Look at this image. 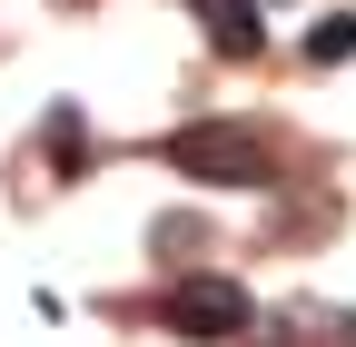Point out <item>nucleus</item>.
Listing matches in <instances>:
<instances>
[{"instance_id":"f257e3e1","label":"nucleus","mask_w":356,"mask_h":347,"mask_svg":"<svg viewBox=\"0 0 356 347\" xmlns=\"http://www.w3.org/2000/svg\"><path fill=\"white\" fill-rule=\"evenodd\" d=\"M168 159L188 169V179H208V189H267V179H277V149H267L257 129H238V119H198V129H178Z\"/></svg>"},{"instance_id":"f03ea898","label":"nucleus","mask_w":356,"mask_h":347,"mask_svg":"<svg viewBox=\"0 0 356 347\" xmlns=\"http://www.w3.org/2000/svg\"><path fill=\"white\" fill-rule=\"evenodd\" d=\"M168 327H178V337L228 347V337L257 327V308H248V288H228V278H178V288H168Z\"/></svg>"},{"instance_id":"7ed1b4c3","label":"nucleus","mask_w":356,"mask_h":347,"mask_svg":"<svg viewBox=\"0 0 356 347\" xmlns=\"http://www.w3.org/2000/svg\"><path fill=\"white\" fill-rule=\"evenodd\" d=\"M188 20L208 30V50H228V60H257V50H267L257 0H188Z\"/></svg>"},{"instance_id":"20e7f679","label":"nucleus","mask_w":356,"mask_h":347,"mask_svg":"<svg viewBox=\"0 0 356 347\" xmlns=\"http://www.w3.org/2000/svg\"><path fill=\"white\" fill-rule=\"evenodd\" d=\"M307 60H356V10H337V20H317V30H307Z\"/></svg>"}]
</instances>
